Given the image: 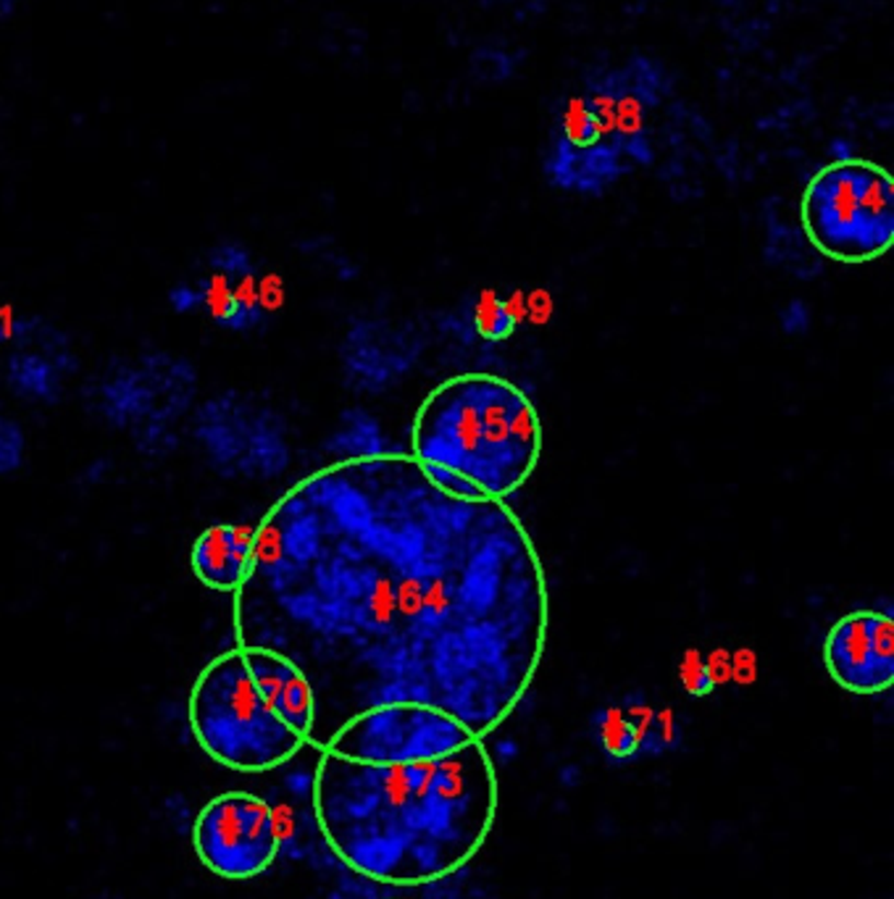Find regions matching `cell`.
Returning <instances> with one entry per match:
<instances>
[{"label":"cell","mask_w":894,"mask_h":899,"mask_svg":"<svg viewBox=\"0 0 894 899\" xmlns=\"http://www.w3.org/2000/svg\"><path fill=\"white\" fill-rule=\"evenodd\" d=\"M255 534L240 621L351 671L368 705L426 702L482 739L535 681L548 579L505 500L447 495L387 450L300 479Z\"/></svg>","instance_id":"cell-1"},{"label":"cell","mask_w":894,"mask_h":899,"mask_svg":"<svg viewBox=\"0 0 894 899\" xmlns=\"http://www.w3.org/2000/svg\"><path fill=\"white\" fill-rule=\"evenodd\" d=\"M500 805L482 739L437 760L371 765L321 754L313 812L329 850L358 876L392 886L443 881L479 855Z\"/></svg>","instance_id":"cell-2"},{"label":"cell","mask_w":894,"mask_h":899,"mask_svg":"<svg viewBox=\"0 0 894 899\" xmlns=\"http://www.w3.org/2000/svg\"><path fill=\"white\" fill-rule=\"evenodd\" d=\"M411 456L479 484L505 500L529 482L542 458V422L522 387L497 373H458L421 400Z\"/></svg>","instance_id":"cell-3"},{"label":"cell","mask_w":894,"mask_h":899,"mask_svg":"<svg viewBox=\"0 0 894 899\" xmlns=\"http://www.w3.org/2000/svg\"><path fill=\"white\" fill-rule=\"evenodd\" d=\"M187 718L200 750L229 771H274L308 745L261 698L242 647L203 668L190 692Z\"/></svg>","instance_id":"cell-4"},{"label":"cell","mask_w":894,"mask_h":899,"mask_svg":"<svg viewBox=\"0 0 894 899\" xmlns=\"http://www.w3.org/2000/svg\"><path fill=\"white\" fill-rule=\"evenodd\" d=\"M195 364L167 350L116 358L88 387L90 408L111 429L131 437L145 458H167L180 445L176 426L197 397Z\"/></svg>","instance_id":"cell-5"},{"label":"cell","mask_w":894,"mask_h":899,"mask_svg":"<svg viewBox=\"0 0 894 899\" xmlns=\"http://www.w3.org/2000/svg\"><path fill=\"white\" fill-rule=\"evenodd\" d=\"M802 229L828 261L868 264L894 242V180L871 161H834L807 182Z\"/></svg>","instance_id":"cell-6"},{"label":"cell","mask_w":894,"mask_h":899,"mask_svg":"<svg viewBox=\"0 0 894 899\" xmlns=\"http://www.w3.org/2000/svg\"><path fill=\"white\" fill-rule=\"evenodd\" d=\"M190 435L214 474L274 482L293 463L285 416L255 392L224 390L193 408Z\"/></svg>","instance_id":"cell-7"},{"label":"cell","mask_w":894,"mask_h":899,"mask_svg":"<svg viewBox=\"0 0 894 899\" xmlns=\"http://www.w3.org/2000/svg\"><path fill=\"white\" fill-rule=\"evenodd\" d=\"M479 739L463 721L416 700L379 702L342 724L326 752L371 765H405L437 760Z\"/></svg>","instance_id":"cell-8"},{"label":"cell","mask_w":894,"mask_h":899,"mask_svg":"<svg viewBox=\"0 0 894 899\" xmlns=\"http://www.w3.org/2000/svg\"><path fill=\"white\" fill-rule=\"evenodd\" d=\"M592 111L610 148L634 166L655 161L657 116L674 93L671 71L661 58L634 54L621 64H597L582 71Z\"/></svg>","instance_id":"cell-9"},{"label":"cell","mask_w":894,"mask_h":899,"mask_svg":"<svg viewBox=\"0 0 894 899\" xmlns=\"http://www.w3.org/2000/svg\"><path fill=\"white\" fill-rule=\"evenodd\" d=\"M542 172L552 187L578 195H603L631 172L605 140L582 74L552 97Z\"/></svg>","instance_id":"cell-10"},{"label":"cell","mask_w":894,"mask_h":899,"mask_svg":"<svg viewBox=\"0 0 894 899\" xmlns=\"http://www.w3.org/2000/svg\"><path fill=\"white\" fill-rule=\"evenodd\" d=\"M279 842L274 807L250 792L219 794L203 805L193 823L200 863L229 881H248L272 868Z\"/></svg>","instance_id":"cell-11"},{"label":"cell","mask_w":894,"mask_h":899,"mask_svg":"<svg viewBox=\"0 0 894 899\" xmlns=\"http://www.w3.org/2000/svg\"><path fill=\"white\" fill-rule=\"evenodd\" d=\"M824 666L845 692H886L894 684L892 613L863 608L841 615L824 639Z\"/></svg>","instance_id":"cell-12"},{"label":"cell","mask_w":894,"mask_h":899,"mask_svg":"<svg viewBox=\"0 0 894 899\" xmlns=\"http://www.w3.org/2000/svg\"><path fill=\"white\" fill-rule=\"evenodd\" d=\"M13 353L5 358V384L35 405L61 403L66 379L79 371L71 337L43 316H11Z\"/></svg>","instance_id":"cell-13"},{"label":"cell","mask_w":894,"mask_h":899,"mask_svg":"<svg viewBox=\"0 0 894 899\" xmlns=\"http://www.w3.org/2000/svg\"><path fill=\"white\" fill-rule=\"evenodd\" d=\"M245 666L266 705L302 739H311L316 726V692L308 673L289 655L274 647H242Z\"/></svg>","instance_id":"cell-14"},{"label":"cell","mask_w":894,"mask_h":899,"mask_svg":"<svg viewBox=\"0 0 894 899\" xmlns=\"http://www.w3.org/2000/svg\"><path fill=\"white\" fill-rule=\"evenodd\" d=\"M259 534L245 523H214L203 529L190 550L195 579L214 592L234 595L253 576Z\"/></svg>","instance_id":"cell-15"},{"label":"cell","mask_w":894,"mask_h":899,"mask_svg":"<svg viewBox=\"0 0 894 899\" xmlns=\"http://www.w3.org/2000/svg\"><path fill=\"white\" fill-rule=\"evenodd\" d=\"M340 360L347 382L358 390H381L394 373L408 369L405 345L400 334L377 321H358L340 345Z\"/></svg>","instance_id":"cell-16"},{"label":"cell","mask_w":894,"mask_h":899,"mask_svg":"<svg viewBox=\"0 0 894 899\" xmlns=\"http://www.w3.org/2000/svg\"><path fill=\"white\" fill-rule=\"evenodd\" d=\"M206 292L203 311L214 319V324L232 334H253L268 324V308L255 292V285H227V281L206 277L200 279Z\"/></svg>","instance_id":"cell-17"},{"label":"cell","mask_w":894,"mask_h":899,"mask_svg":"<svg viewBox=\"0 0 894 899\" xmlns=\"http://www.w3.org/2000/svg\"><path fill=\"white\" fill-rule=\"evenodd\" d=\"M324 448L337 461H355V458H371L387 452L385 442H381L379 424L364 411L342 413L340 426L329 435Z\"/></svg>","instance_id":"cell-18"},{"label":"cell","mask_w":894,"mask_h":899,"mask_svg":"<svg viewBox=\"0 0 894 899\" xmlns=\"http://www.w3.org/2000/svg\"><path fill=\"white\" fill-rule=\"evenodd\" d=\"M595 737L608 758L629 760L640 752L644 726L627 707H605L595 718Z\"/></svg>","instance_id":"cell-19"},{"label":"cell","mask_w":894,"mask_h":899,"mask_svg":"<svg viewBox=\"0 0 894 899\" xmlns=\"http://www.w3.org/2000/svg\"><path fill=\"white\" fill-rule=\"evenodd\" d=\"M206 266L210 277L227 281V285H255L259 279V261L248 245L237 240L216 242L206 255Z\"/></svg>","instance_id":"cell-20"},{"label":"cell","mask_w":894,"mask_h":899,"mask_svg":"<svg viewBox=\"0 0 894 899\" xmlns=\"http://www.w3.org/2000/svg\"><path fill=\"white\" fill-rule=\"evenodd\" d=\"M516 324L518 316L513 313L511 303H505L500 295L484 292L479 298L477 311H473V326H477L479 337L486 339V343H503V339H508L516 332Z\"/></svg>","instance_id":"cell-21"},{"label":"cell","mask_w":894,"mask_h":899,"mask_svg":"<svg viewBox=\"0 0 894 899\" xmlns=\"http://www.w3.org/2000/svg\"><path fill=\"white\" fill-rule=\"evenodd\" d=\"M26 458V435L16 418L0 413V479L16 474Z\"/></svg>","instance_id":"cell-22"},{"label":"cell","mask_w":894,"mask_h":899,"mask_svg":"<svg viewBox=\"0 0 894 899\" xmlns=\"http://www.w3.org/2000/svg\"><path fill=\"white\" fill-rule=\"evenodd\" d=\"M679 673L684 689H687L692 698H708L715 689L713 668H710V662L706 658H700L697 653H689L687 658H684Z\"/></svg>","instance_id":"cell-23"},{"label":"cell","mask_w":894,"mask_h":899,"mask_svg":"<svg viewBox=\"0 0 894 899\" xmlns=\"http://www.w3.org/2000/svg\"><path fill=\"white\" fill-rule=\"evenodd\" d=\"M421 465H424L426 476H429L439 489H445L447 495L463 497V500H482V497H486L479 484H473L471 479L456 474V471L443 469V465H434V463H421Z\"/></svg>","instance_id":"cell-24"},{"label":"cell","mask_w":894,"mask_h":899,"mask_svg":"<svg viewBox=\"0 0 894 899\" xmlns=\"http://www.w3.org/2000/svg\"><path fill=\"white\" fill-rule=\"evenodd\" d=\"M169 308L180 316H190V313L203 311L206 306V292H203L200 281H180L169 290Z\"/></svg>","instance_id":"cell-25"},{"label":"cell","mask_w":894,"mask_h":899,"mask_svg":"<svg viewBox=\"0 0 894 899\" xmlns=\"http://www.w3.org/2000/svg\"><path fill=\"white\" fill-rule=\"evenodd\" d=\"M781 321H784V332L798 334V332H805V330H807V321H811V316H807V308L802 306L800 300H794V303L789 306L787 311H784V316H781Z\"/></svg>","instance_id":"cell-26"},{"label":"cell","mask_w":894,"mask_h":899,"mask_svg":"<svg viewBox=\"0 0 894 899\" xmlns=\"http://www.w3.org/2000/svg\"><path fill=\"white\" fill-rule=\"evenodd\" d=\"M11 343V316L0 313V345Z\"/></svg>","instance_id":"cell-27"}]
</instances>
